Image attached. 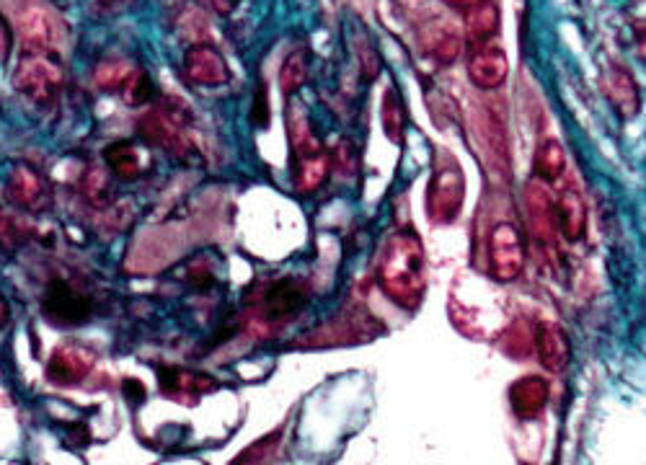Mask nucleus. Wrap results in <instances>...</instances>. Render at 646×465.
I'll return each mask as SVG.
<instances>
[{
    "label": "nucleus",
    "mask_w": 646,
    "mask_h": 465,
    "mask_svg": "<svg viewBox=\"0 0 646 465\" xmlns=\"http://www.w3.org/2000/svg\"><path fill=\"white\" fill-rule=\"evenodd\" d=\"M378 285L401 308L417 310L422 305L427 274L422 241L414 233L401 230L388 238L378 259Z\"/></svg>",
    "instance_id": "1"
},
{
    "label": "nucleus",
    "mask_w": 646,
    "mask_h": 465,
    "mask_svg": "<svg viewBox=\"0 0 646 465\" xmlns=\"http://www.w3.org/2000/svg\"><path fill=\"white\" fill-rule=\"evenodd\" d=\"M189 124H192V112H189L187 104H181V101H163L158 109L145 112L140 117V122H137V127H140V135L150 145H158V148L168 150L176 158L187 161V158H192L197 153Z\"/></svg>",
    "instance_id": "2"
},
{
    "label": "nucleus",
    "mask_w": 646,
    "mask_h": 465,
    "mask_svg": "<svg viewBox=\"0 0 646 465\" xmlns=\"http://www.w3.org/2000/svg\"><path fill=\"white\" fill-rule=\"evenodd\" d=\"M466 199V176L453 155L440 153L432 171L427 192V215L435 225H450L458 220Z\"/></svg>",
    "instance_id": "3"
},
{
    "label": "nucleus",
    "mask_w": 646,
    "mask_h": 465,
    "mask_svg": "<svg viewBox=\"0 0 646 465\" xmlns=\"http://www.w3.org/2000/svg\"><path fill=\"white\" fill-rule=\"evenodd\" d=\"M308 300V290L295 279H277L267 282L259 292H254V308L251 318L261 326H280V323L295 318Z\"/></svg>",
    "instance_id": "4"
},
{
    "label": "nucleus",
    "mask_w": 646,
    "mask_h": 465,
    "mask_svg": "<svg viewBox=\"0 0 646 465\" xmlns=\"http://www.w3.org/2000/svg\"><path fill=\"white\" fill-rule=\"evenodd\" d=\"M13 88L24 93L26 99H32L34 104H47L63 88V70L44 55L26 57L13 73Z\"/></svg>",
    "instance_id": "5"
},
{
    "label": "nucleus",
    "mask_w": 646,
    "mask_h": 465,
    "mask_svg": "<svg viewBox=\"0 0 646 465\" xmlns=\"http://www.w3.org/2000/svg\"><path fill=\"white\" fill-rule=\"evenodd\" d=\"M489 264L497 282H512L525 267V248L515 225L502 223L491 230L489 236Z\"/></svg>",
    "instance_id": "6"
},
{
    "label": "nucleus",
    "mask_w": 646,
    "mask_h": 465,
    "mask_svg": "<svg viewBox=\"0 0 646 465\" xmlns=\"http://www.w3.org/2000/svg\"><path fill=\"white\" fill-rule=\"evenodd\" d=\"M553 215H556V225L561 228L566 241H582L584 230H587V210H584L582 192H579L574 176H564V181H561Z\"/></svg>",
    "instance_id": "7"
},
{
    "label": "nucleus",
    "mask_w": 646,
    "mask_h": 465,
    "mask_svg": "<svg viewBox=\"0 0 646 465\" xmlns=\"http://www.w3.org/2000/svg\"><path fill=\"white\" fill-rule=\"evenodd\" d=\"M94 310V303L88 295L73 290L68 282H55L50 285L47 295H44V313L55 323H65V326H75V323L88 321Z\"/></svg>",
    "instance_id": "8"
},
{
    "label": "nucleus",
    "mask_w": 646,
    "mask_h": 465,
    "mask_svg": "<svg viewBox=\"0 0 646 465\" xmlns=\"http://www.w3.org/2000/svg\"><path fill=\"white\" fill-rule=\"evenodd\" d=\"M419 44L432 60L450 65L463 52V37L453 26V21L442 19V16H432L419 26Z\"/></svg>",
    "instance_id": "9"
},
{
    "label": "nucleus",
    "mask_w": 646,
    "mask_h": 465,
    "mask_svg": "<svg viewBox=\"0 0 646 465\" xmlns=\"http://www.w3.org/2000/svg\"><path fill=\"white\" fill-rule=\"evenodd\" d=\"M184 73L197 86H223L230 81L228 62L212 44H194L184 55Z\"/></svg>",
    "instance_id": "10"
},
{
    "label": "nucleus",
    "mask_w": 646,
    "mask_h": 465,
    "mask_svg": "<svg viewBox=\"0 0 646 465\" xmlns=\"http://www.w3.org/2000/svg\"><path fill=\"white\" fill-rule=\"evenodd\" d=\"M507 75H510V60L499 44H484L473 52L471 62H468V78L473 81V86L484 88V91H494V88L502 86Z\"/></svg>",
    "instance_id": "11"
},
{
    "label": "nucleus",
    "mask_w": 646,
    "mask_h": 465,
    "mask_svg": "<svg viewBox=\"0 0 646 465\" xmlns=\"http://www.w3.org/2000/svg\"><path fill=\"white\" fill-rule=\"evenodd\" d=\"M525 207H528L533 236L541 243H551L556 238V215H553L551 192L541 179H530L525 184Z\"/></svg>",
    "instance_id": "12"
},
{
    "label": "nucleus",
    "mask_w": 646,
    "mask_h": 465,
    "mask_svg": "<svg viewBox=\"0 0 646 465\" xmlns=\"http://www.w3.org/2000/svg\"><path fill=\"white\" fill-rule=\"evenodd\" d=\"M8 197L13 199V205L21 210L39 212L50 202V186L37 171L32 168H16L8 179Z\"/></svg>",
    "instance_id": "13"
},
{
    "label": "nucleus",
    "mask_w": 646,
    "mask_h": 465,
    "mask_svg": "<svg viewBox=\"0 0 646 465\" xmlns=\"http://www.w3.org/2000/svg\"><path fill=\"white\" fill-rule=\"evenodd\" d=\"M287 135H290L292 153H295V161H311V158H318V155H326L323 145L318 143L316 132L311 127V119L303 112V106L292 104L287 109Z\"/></svg>",
    "instance_id": "14"
},
{
    "label": "nucleus",
    "mask_w": 646,
    "mask_h": 465,
    "mask_svg": "<svg viewBox=\"0 0 646 465\" xmlns=\"http://www.w3.org/2000/svg\"><path fill=\"white\" fill-rule=\"evenodd\" d=\"M603 86L608 99L613 101V106L618 109V114L623 117H634L639 112V88H636V81L631 78L623 65H610L603 75Z\"/></svg>",
    "instance_id": "15"
},
{
    "label": "nucleus",
    "mask_w": 646,
    "mask_h": 465,
    "mask_svg": "<svg viewBox=\"0 0 646 465\" xmlns=\"http://www.w3.org/2000/svg\"><path fill=\"white\" fill-rule=\"evenodd\" d=\"M21 42L24 50L32 55H42L55 44V24H52L50 13H44L42 8L32 6L21 13Z\"/></svg>",
    "instance_id": "16"
},
{
    "label": "nucleus",
    "mask_w": 646,
    "mask_h": 465,
    "mask_svg": "<svg viewBox=\"0 0 646 465\" xmlns=\"http://www.w3.org/2000/svg\"><path fill=\"white\" fill-rule=\"evenodd\" d=\"M535 344H538V354H541L543 367L559 372L569 365V339H566L564 329H559L556 323H541L535 329Z\"/></svg>",
    "instance_id": "17"
},
{
    "label": "nucleus",
    "mask_w": 646,
    "mask_h": 465,
    "mask_svg": "<svg viewBox=\"0 0 646 465\" xmlns=\"http://www.w3.org/2000/svg\"><path fill=\"white\" fill-rule=\"evenodd\" d=\"M91 370V357L83 352H75V349H57L55 357L50 362V375L52 383H63L73 385Z\"/></svg>",
    "instance_id": "18"
},
{
    "label": "nucleus",
    "mask_w": 646,
    "mask_h": 465,
    "mask_svg": "<svg viewBox=\"0 0 646 465\" xmlns=\"http://www.w3.org/2000/svg\"><path fill=\"white\" fill-rule=\"evenodd\" d=\"M548 398V385L541 378H525L512 385V406L522 419H533L543 411Z\"/></svg>",
    "instance_id": "19"
},
{
    "label": "nucleus",
    "mask_w": 646,
    "mask_h": 465,
    "mask_svg": "<svg viewBox=\"0 0 646 465\" xmlns=\"http://www.w3.org/2000/svg\"><path fill=\"white\" fill-rule=\"evenodd\" d=\"M499 29V8L497 3L484 0L479 6H471L466 11V31L473 42H486L497 34Z\"/></svg>",
    "instance_id": "20"
},
{
    "label": "nucleus",
    "mask_w": 646,
    "mask_h": 465,
    "mask_svg": "<svg viewBox=\"0 0 646 465\" xmlns=\"http://www.w3.org/2000/svg\"><path fill=\"white\" fill-rule=\"evenodd\" d=\"M106 163L122 181H135L143 174V158L132 143H114L106 148Z\"/></svg>",
    "instance_id": "21"
},
{
    "label": "nucleus",
    "mask_w": 646,
    "mask_h": 465,
    "mask_svg": "<svg viewBox=\"0 0 646 465\" xmlns=\"http://www.w3.org/2000/svg\"><path fill=\"white\" fill-rule=\"evenodd\" d=\"M566 153L559 140H546L535 150V179L556 181L564 176Z\"/></svg>",
    "instance_id": "22"
},
{
    "label": "nucleus",
    "mask_w": 646,
    "mask_h": 465,
    "mask_svg": "<svg viewBox=\"0 0 646 465\" xmlns=\"http://www.w3.org/2000/svg\"><path fill=\"white\" fill-rule=\"evenodd\" d=\"M383 130H386V137L391 143H401L404 140L406 130V109L404 101H401V93L396 91V86L388 88L383 93Z\"/></svg>",
    "instance_id": "23"
},
{
    "label": "nucleus",
    "mask_w": 646,
    "mask_h": 465,
    "mask_svg": "<svg viewBox=\"0 0 646 465\" xmlns=\"http://www.w3.org/2000/svg\"><path fill=\"white\" fill-rule=\"evenodd\" d=\"M137 70L127 60H104L94 73V81L101 91H125Z\"/></svg>",
    "instance_id": "24"
},
{
    "label": "nucleus",
    "mask_w": 646,
    "mask_h": 465,
    "mask_svg": "<svg viewBox=\"0 0 646 465\" xmlns=\"http://www.w3.org/2000/svg\"><path fill=\"white\" fill-rule=\"evenodd\" d=\"M161 388L166 393H181V391H212L215 383L207 380L205 375H192V372L181 370H161Z\"/></svg>",
    "instance_id": "25"
},
{
    "label": "nucleus",
    "mask_w": 646,
    "mask_h": 465,
    "mask_svg": "<svg viewBox=\"0 0 646 465\" xmlns=\"http://www.w3.org/2000/svg\"><path fill=\"white\" fill-rule=\"evenodd\" d=\"M326 171H329V155H318V158H311V161L298 163V174H295L298 192H316L321 181L326 179Z\"/></svg>",
    "instance_id": "26"
},
{
    "label": "nucleus",
    "mask_w": 646,
    "mask_h": 465,
    "mask_svg": "<svg viewBox=\"0 0 646 465\" xmlns=\"http://www.w3.org/2000/svg\"><path fill=\"white\" fill-rule=\"evenodd\" d=\"M308 78V60H305V52L298 50L287 55V60L282 62L280 68V86L285 93H295Z\"/></svg>",
    "instance_id": "27"
},
{
    "label": "nucleus",
    "mask_w": 646,
    "mask_h": 465,
    "mask_svg": "<svg viewBox=\"0 0 646 465\" xmlns=\"http://www.w3.org/2000/svg\"><path fill=\"white\" fill-rule=\"evenodd\" d=\"M277 445H280V432L269 434V437H261L256 445H251L249 450H243L233 465H264L269 458H272Z\"/></svg>",
    "instance_id": "28"
},
{
    "label": "nucleus",
    "mask_w": 646,
    "mask_h": 465,
    "mask_svg": "<svg viewBox=\"0 0 646 465\" xmlns=\"http://www.w3.org/2000/svg\"><path fill=\"white\" fill-rule=\"evenodd\" d=\"M83 192H86V199L91 205L104 207L109 202V181H106L104 171L99 168H91L83 179Z\"/></svg>",
    "instance_id": "29"
},
{
    "label": "nucleus",
    "mask_w": 646,
    "mask_h": 465,
    "mask_svg": "<svg viewBox=\"0 0 646 465\" xmlns=\"http://www.w3.org/2000/svg\"><path fill=\"white\" fill-rule=\"evenodd\" d=\"M331 163H334V168L339 171L342 176H355L357 174V148L349 140H344V143L336 145V150L331 153Z\"/></svg>",
    "instance_id": "30"
},
{
    "label": "nucleus",
    "mask_w": 646,
    "mask_h": 465,
    "mask_svg": "<svg viewBox=\"0 0 646 465\" xmlns=\"http://www.w3.org/2000/svg\"><path fill=\"white\" fill-rule=\"evenodd\" d=\"M507 349L515 354H525L530 349V344L535 341L533 331H530V323L528 321H515L512 323V329L507 331Z\"/></svg>",
    "instance_id": "31"
},
{
    "label": "nucleus",
    "mask_w": 646,
    "mask_h": 465,
    "mask_svg": "<svg viewBox=\"0 0 646 465\" xmlns=\"http://www.w3.org/2000/svg\"><path fill=\"white\" fill-rule=\"evenodd\" d=\"M125 96H127V101H130L132 106H143L145 101H148L150 96H153V86H150L148 75L137 70V73L132 75L130 86L125 88Z\"/></svg>",
    "instance_id": "32"
},
{
    "label": "nucleus",
    "mask_w": 646,
    "mask_h": 465,
    "mask_svg": "<svg viewBox=\"0 0 646 465\" xmlns=\"http://www.w3.org/2000/svg\"><path fill=\"white\" fill-rule=\"evenodd\" d=\"M357 52H360V60H362V73H365V81H375L380 73V57L378 52L370 47L367 42H360V47H357Z\"/></svg>",
    "instance_id": "33"
},
{
    "label": "nucleus",
    "mask_w": 646,
    "mask_h": 465,
    "mask_svg": "<svg viewBox=\"0 0 646 465\" xmlns=\"http://www.w3.org/2000/svg\"><path fill=\"white\" fill-rule=\"evenodd\" d=\"M215 11L220 13V16H228V13L236 11V6L241 3V0H207Z\"/></svg>",
    "instance_id": "34"
},
{
    "label": "nucleus",
    "mask_w": 646,
    "mask_h": 465,
    "mask_svg": "<svg viewBox=\"0 0 646 465\" xmlns=\"http://www.w3.org/2000/svg\"><path fill=\"white\" fill-rule=\"evenodd\" d=\"M127 3H130V0H96V6H99L101 13L122 11V8H125Z\"/></svg>",
    "instance_id": "35"
},
{
    "label": "nucleus",
    "mask_w": 646,
    "mask_h": 465,
    "mask_svg": "<svg viewBox=\"0 0 646 465\" xmlns=\"http://www.w3.org/2000/svg\"><path fill=\"white\" fill-rule=\"evenodd\" d=\"M125 391H130V396H132V401H143L145 398V388L140 383H135V380H127L125 383Z\"/></svg>",
    "instance_id": "36"
},
{
    "label": "nucleus",
    "mask_w": 646,
    "mask_h": 465,
    "mask_svg": "<svg viewBox=\"0 0 646 465\" xmlns=\"http://www.w3.org/2000/svg\"><path fill=\"white\" fill-rule=\"evenodd\" d=\"M8 44H11V39H8V29L3 26V19H0V60H6Z\"/></svg>",
    "instance_id": "37"
},
{
    "label": "nucleus",
    "mask_w": 646,
    "mask_h": 465,
    "mask_svg": "<svg viewBox=\"0 0 646 465\" xmlns=\"http://www.w3.org/2000/svg\"><path fill=\"white\" fill-rule=\"evenodd\" d=\"M8 323H11V308H8L6 298L0 295V329H6Z\"/></svg>",
    "instance_id": "38"
},
{
    "label": "nucleus",
    "mask_w": 646,
    "mask_h": 465,
    "mask_svg": "<svg viewBox=\"0 0 646 465\" xmlns=\"http://www.w3.org/2000/svg\"><path fill=\"white\" fill-rule=\"evenodd\" d=\"M450 6H460V8H471V6H479V3H484V0H448Z\"/></svg>",
    "instance_id": "39"
}]
</instances>
